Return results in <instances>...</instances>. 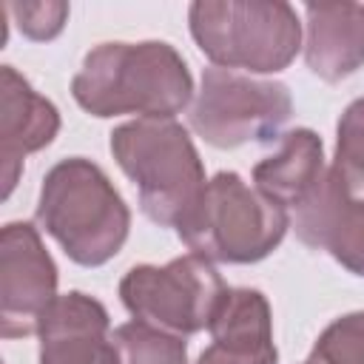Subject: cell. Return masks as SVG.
Instances as JSON below:
<instances>
[{
	"label": "cell",
	"instance_id": "2",
	"mask_svg": "<svg viewBox=\"0 0 364 364\" xmlns=\"http://www.w3.org/2000/svg\"><path fill=\"white\" fill-rule=\"evenodd\" d=\"M34 216L40 228L82 267L114 259L131 228V210L100 165L85 156L60 159L40 185Z\"/></svg>",
	"mask_w": 364,
	"mask_h": 364
},
{
	"label": "cell",
	"instance_id": "1",
	"mask_svg": "<svg viewBox=\"0 0 364 364\" xmlns=\"http://www.w3.org/2000/svg\"><path fill=\"white\" fill-rule=\"evenodd\" d=\"M71 94L91 117L173 119L191 102L193 80L171 43H100L74 74Z\"/></svg>",
	"mask_w": 364,
	"mask_h": 364
},
{
	"label": "cell",
	"instance_id": "11",
	"mask_svg": "<svg viewBox=\"0 0 364 364\" xmlns=\"http://www.w3.org/2000/svg\"><path fill=\"white\" fill-rule=\"evenodd\" d=\"M293 230L307 247L324 250L350 273L364 276V202L350 199L330 176V168L296 208Z\"/></svg>",
	"mask_w": 364,
	"mask_h": 364
},
{
	"label": "cell",
	"instance_id": "5",
	"mask_svg": "<svg viewBox=\"0 0 364 364\" xmlns=\"http://www.w3.org/2000/svg\"><path fill=\"white\" fill-rule=\"evenodd\" d=\"M188 26L199 51L228 71L273 74L293 63L301 46V23L290 3L199 0L188 9Z\"/></svg>",
	"mask_w": 364,
	"mask_h": 364
},
{
	"label": "cell",
	"instance_id": "7",
	"mask_svg": "<svg viewBox=\"0 0 364 364\" xmlns=\"http://www.w3.org/2000/svg\"><path fill=\"white\" fill-rule=\"evenodd\" d=\"M225 293L213 262L196 253H185L165 267L136 264L119 282V299L136 321L182 338L210 327Z\"/></svg>",
	"mask_w": 364,
	"mask_h": 364
},
{
	"label": "cell",
	"instance_id": "9",
	"mask_svg": "<svg viewBox=\"0 0 364 364\" xmlns=\"http://www.w3.org/2000/svg\"><path fill=\"white\" fill-rule=\"evenodd\" d=\"M40 364H117L108 310L88 293L57 296L43 313Z\"/></svg>",
	"mask_w": 364,
	"mask_h": 364
},
{
	"label": "cell",
	"instance_id": "16",
	"mask_svg": "<svg viewBox=\"0 0 364 364\" xmlns=\"http://www.w3.org/2000/svg\"><path fill=\"white\" fill-rule=\"evenodd\" d=\"M330 176L350 199L364 202V97L353 100L338 119Z\"/></svg>",
	"mask_w": 364,
	"mask_h": 364
},
{
	"label": "cell",
	"instance_id": "10",
	"mask_svg": "<svg viewBox=\"0 0 364 364\" xmlns=\"http://www.w3.org/2000/svg\"><path fill=\"white\" fill-rule=\"evenodd\" d=\"M60 131L57 108L37 94L14 65L0 68V179L3 199L11 196L23 159L46 148Z\"/></svg>",
	"mask_w": 364,
	"mask_h": 364
},
{
	"label": "cell",
	"instance_id": "15",
	"mask_svg": "<svg viewBox=\"0 0 364 364\" xmlns=\"http://www.w3.org/2000/svg\"><path fill=\"white\" fill-rule=\"evenodd\" d=\"M117 364H188V344L182 336L165 333L145 321L119 324L111 333Z\"/></svg>",
	"mask_w": 364,
	"mask_h": 364
},
{
	"label": "cell",
	"instance_id": "8",
	"mask_svg": "<svg viewBox=\"0 0 364 364\" xmlns=\"http://www.w3.org/2000/svg\"><path fill=\"white\" fill-rule=\"evenodd\" d=\"M57 299V264L28 222H9L0 233V333L26 338Z\"/></svg>",
	"mask_w": 364,
	"mask_h": 364
},
{
	"label": "cell",
	"instance_id": "17",
	"mask_svg": "<svg viewBox=\"0 0 364 364\" xmlns=\"http://www.w3.org/2000/svg\"><path fill=\"white\" fill-rule=\"evenodd\" d=\"M304 364H364V310L327 324Z\"/></svg>",
	"mask_w": 364,
	"mask_h": 364
},
{
	"label": "cell",
	"instance_id": "13",
	"mask_svg": "<svg viewBox=\"0 0 364 364\" xmlns=\"http://www.w3.org/2000/svg\"><path fill=\"white\" fill-rule=\"evenodd\" d=\"M307 68L324 82H338L364 65V6L307 3Z\"/></svg>",
	"mask_w": 364,
	"mask_h": 364
},
{
	"label": "cell",
	"instance_id": "18",
	"mask_svg": "<svg viewBox=\"0 0 364 364\" xmlns=\"http://www.w3.org/2000/svg\"><path fill=\"white\" fill-rule=\"evenodd\" d=\"M6 9L14 14L20 31L37 43L54 40L68 20V3H11Z\"/></svg>",
	"mask_w": 364,
	"mask_h": 364
},
{
	"label": "cell",
	"instance_id": "14",
	"mask_svg": "<svg viewBox=\"0 0 364 364\" xmlns=\"http://www.w3.org/2000/svg\"><path fill=\"white\" fill-rule=\"evenodd\" d=\"M324 173L327 168H324L318 134H313L310 128H296L282 134L276 151L256 162L253 182L282 208L296 210L316 191Z\"/></svg>",
	"mask_w": 364,
	"mask_h": 364
},
{
	"label": "cell",
	"instance_id": "6",
	"mask_svg": "<svg viewBox=\"0 0 364 364\" xmlns=\"http://www.w3.org/2000/svg\"><path fill=\"white\" fill-rule=\"evenodd\" d=\"M293 114V97L279 80H256L228 68H205L191 105V128L213 148L270 142Z\"/></svg>",
	"mask_w": 364,
	"mask_h": 364
},
{
	"label": "cell",
	"instance_id": "4",
	"mask_svg": "<svg viewBox=\"0 0 364 364\" xmlns=\"http://www.w3.org/2000/svg\"><path fill=\"white\" fill-rule=\"evenodd\" d=\"M287 228V208L250 188L239 173L219 171L176 233L191 253L208 262L250 264L270 256Z\"/></svg>",
	"mask_w": 364,
	"mask_h": 364
},
{
	"label": "cell",
	"instance_id": "3",
	"mask_svg": "<svg viewBox=\"0 0 364 364\" xmlns=\"http://www.w3.org/2000/svg\"><path fill=\"white\" fill-rule=\"evenodd\" d=\"M111 154L136 185L142 213L179 228L205 191V165L176 119H134L111 131Z\"/></svg>",
	"mask_w": 364,
	"mask_h": 364
},
{
	"label": "cell",
	"instance_id": "12",
	"mask_svg": "<svg viewBox=\"0 0 364 364\" xmlns=\"http://www.w3.org/2000/svg\"><path fill=\"white\" fill-rule=\"evenodd\" d=\"M208 330L213 341L196 364H276L279 358L270 304L253 287L228 290Z\"/></svg>",
	"mask_w": 364,
	"mask_h": 364
}]
</instances>
